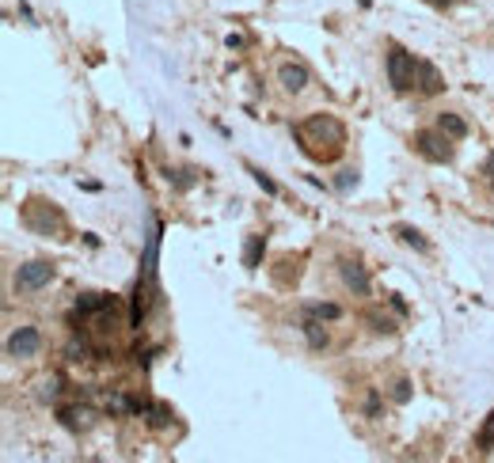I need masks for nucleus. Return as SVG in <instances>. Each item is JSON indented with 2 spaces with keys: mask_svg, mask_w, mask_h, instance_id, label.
Masks as SVG:
<instances>
[{
  "mask_svg": "<svg viewBox=\"0 0 494 463\" xmlns=\"http://www.w3.org/2000/svg\"><path fill=\"white\" fill-rule=\"evenodd\" d=\"M293 137L304 156H312V160H316V145H327L331 156H338L346 148V126L335 114H308L301 126H293Z\"/></svg>",
  "mask_w": 494,
  "mask_h": 463,
  "instance_id": "1",
  "label": "nucleus"
},
{
  "mask_svg": "<svg viewBox=\"0 0 494 463\" xmlns=\"http://www.w3.org/2000/svg\"><path fill=\"white\" fill-rule=\"evenodd\" d=\"M384 72H388L392 92H399V95H407V92H414V87H419V61H414V53H407L403 46H388Z\"/></svg>",
  "mask_w": 494,
  "mask_h": 463,
  "instance_id": "2",
  "label": "nucleus"
},
{
  "mask_svg": "<svg viewBox=\"0 0 494 463\" xmlns=\"http://www.w3.org/2000/svg\"><path fill=\"white\" fill-rule=\"evenodd\" d=\"M414 148H419V156L422 160H430V163H449L453 160V137L445 134V129H419L414 134Z\"/></svg>",
  "mask_w": 494,
  "mask_h": 463,
  "instance_id": "3",
  "label": "nucleus"
},
{
  "mask_svg": "<svg viewBox=\"0 0 494 463\" xmlns=\"http://www.w3.org/2000/svg\"><path fill=\"white\" fill-rule=\"evenodd\" d=\"M23 224L31 232H38V236H58V232L65 228V217H61V209H53L46 202H31L23 209Z\"/></svg>",
  "mask_w": 494,
  "mask_h": 463,
  "instance_id": "4",
  "label": "nucleus"
},
{
  "mask_svg": "<svg viewBox=\"0 0 494 463\" xmlns=\"http://www.w3.org/2000/svg\"><path fill=\"white\" fill-rule=\"evenodd\" d=\"M38 349H42V330L38 327H16L12 334H8V346H4V354L12 357V361H31V357H38Z\"/></svg>",
  "mask_w": 494,
  "mask_h": 463,
  "instance_id": "5",
  "label": "nucleus"
},
{
  "mask_svg": "<svg viewBox=\"0 0 494 463\" xmlns=\"http://www.w3.org/2000/svg\"><path fill=\"white\" fill-rule=\"evenodd\" d=\"M50 281H53V266H50V262H42V258L23 262V266L16 270V293H23V296L46 289Z\"/></svg>",
  "mask_w": 494,
  "mask_h": 463,
  "instance_id": "6",
  "label": "nucleus"
},
{
  "mask_svg": "<svg viewBox=\"0 0 494 463\" xmlns=\"http://www.w3.org/2000/svg\"><path fill=\"white\" fill-rule=\"evenodd\" d=\"M338 281H343V289L346 293H354V296H369L372 293V278H369V270L361 266L358 258H338Z\"/></svg>",
  "mask_w": 494,
  "mask_h": 463,
  "instance_id": "7",
  "label": "nucleus"
},
{
  "mask_svg": "<svg viewBox=\"0 0 494 463\" xmlns=\"http://www.w3.org/2000/svg\"><path fill=\"white\" fill-rule=\"evenodd\" d=\"M312 84V69L304 61H281L278 65V87L285 95H304Z\"/></svg>",
  "mask_w": 494,
  "mask_h": 463,
  "instance_id": "8",
  "label": "nucleus"
},
{
  "mask_svg": "<svg viewBox=\"0 0 494 463\" xmlns=\"http://www.w3.org/2000/svg\"><path fill=\"white\" fill-rule=\"evenodd\" d=\"M301 334L308 338V349H316V354H323V349L331 346V334H327V327L320 323V319H312V315H301Z\"/></svg>",
  "mask_w": 494,
  "mask_h": 463,
  "instance_id": "9",
  "label": "nucleus"
},
{
  "mask_svg": "<svg viewBox=\"0 0 494 463\" xmlns=\"http://www.w3.org/2000/svg\"><path fill=\"white\" fill-rule=\"evenodd\" d=\"M445 92V76L437 72V65H430V61H419V95H441Z\"/></svg>",
  "mask_w": 494,
  "mask_h": 463,
  "instance_id": "10",
  "label": "nucleus"
},
{
  "mask_svg": "<svg viewBox=\"0 0 494 463\" xmlns=\"http://www.w3.org/2000/svg\"><path fill=\"white\" fill-rule=\"evenodd\" d=\"M301 315H312V319H320V323H338V319H343V304H335V300H308V304H301Z\"/></svg>",
  "mask_w": 494,
  "mask_h": 463,
  "instance_id": "11",
  "label": "nucleus"
},
{
  "mask_svg": "<svg viewBox=\"0 0 494 463\" xmlns=\"http://www.w3.org/2000/svg\"><path fill=\"white\" fill-rule=\"evenodd\" d=\"M92 357H95V346L87 334H73L65 342V361H69V365H84V361H92Z\"/></svg>",
  "mask_w": 494,
  "mask_h": 463,
  "instance_id": "12",
  "label": "nucleus"
},
{
  "mask_svg": "<svg viewBox=\"0 0 494 463\" xmlns=\"http://www.w3.org/2000/svg\"><path fill=\"white\" fill-rule=\"evenodd\" d=\"M118 296H107V293H84V296H76V315H80V323L87 315H95V312H103L107 304H114Z\"/></svg>",
  "mask_w": 494,
  "mask_h": 463,
  "instance_id": "13",
  "label": "nucleus"
},
{
  "mask_svg": "<svg viewBox=\"0 0 494 463\" xmlns=\"http://www.w3.org/2000/svg\"><path fill=\"white\" fill-rule=\"evenodd\" d=\"M437 129H445V134L453 137V141H464V137L471 134L468 122H464L460 114H453V110H441V114H437Z\"/></svg>",
  "mask_w": 494,
  "mask_h": 463,
  "instance_id": "14",
  "label": "nucleus"
},
{
  "mask_svg": "<svg viewBox=\"0 0 494 463\" xmlns=\"http://www.w3.org/2000/svg\"><path fill=\"white\" fill-rule=\"evenodd\" d=\"M262 255H267V236H247V244H244V266L247 270H259L262 266Z\"/></svg>",
  "mask_w": 494,
  "mask_h": 463,
  "instance_id": "15",
  "label": "nucleus"
},
{
  "mask_svg": "<svg viewBox=\"0 0 494 463\" xmlns=\"http://www.w3.org/2000/svg\"><path fill=\"white\" fill-rule=\"evenodd\" d=\"M61 391H65V383H61V376L58 372H50V376H42L38 380V388H35V395L42 403H58L61 399Z\"/></svg>",
  "mask_w": 494,
  "mask_h": 463,
  "instance_id": "16",
  "label": "nucleus"
},
{
  "mask_svg": "<svg viewBox=\"0 0 494 463\" xmlns=\"http://www.w3.org/2000/svg\"><path fill=\"white\" fill-rule=\"evenodd\" d=\"M395 236H399L407 247H414L419 255H430V239H426L419 228H411V224H399V228H395Z\"/></svg>",
  "mask_w": 494,
  "mask_h": 463,
  "instance_id": "17",
  "label": "nucleus"
},
{
  "mask_svg": "<svg viewBox=\"0 0 494 463\" xmlns=\"http://www.w3.org/2000/svg\"><path fill=\"white\" fill-rule=\"evenodd\" d=\"M361 319L369 323V330H372V334H395V330H399V323H395V319H388L384 312H365Z\"/></svg>",
  "mask_w": 494,
  "mask_h": 463,
  "instance_id": "18",
  "label": "nucleus"
},
{
  "mask_svg": "<svg viewBox=\"0 0 494 463\" xmlns=\"http://www.w3.org/2000/svg\"><path fill=\"white\" fill-rule=\"evenodd\" d=\"M163 175H168V183L175 186V190H190V186L198 183V175H202V171H194V168H179V171H163Z\"/></svg>",
  "mask_w": 494,
  "mask_h": 463,
  "instance_id": "19",
  "label": "nucleus"
},
{
  "mask_svg": "<svg viewBox=\"0 0 494 463\" xmlns=\"http://www.w3.org/2000/svg\"><path fill=\"white\" fill-rule=\"evenodd\" d=\"M171 418H175V414H171L168 403H152V410L145 414V422H149L152 429H163V425H171Z\"/></svg>",
  "mask_w": 494,
  "mask_h": 463,
  "instance_id": "20",
  "label": "nucleus"
},
{
  "mask_svg": "<svg viewBox=\"0 0 494 463\" xmlns=\"http://www.w3.org/2000/svg\"><path fill=\"white\" fill-rule=\"evenodd\" d=\"M247 171H251V179H255V183L262 186V194H270V197H278V194H281V186L274 183V179H270V175L262 171V168H255V163H247Z\"/></svg>",
  "mask_w": 494,
  "mask_h": 463,
  "instance_id": "21",
  "label": "nucleus"
},
{
  "mask_svg": "<svg viewBox=\"0 0 494 463\" xmlns=\"http://www.w3.org/2000/svg\"><path fill=\"white\" fill-rule=\"evenodd\" d=\"M388 395H392V403H395V406H407V403H411V380H407V376H399V380H395L392 388H388Z\"/></svg>",
  "mask_w": 494,
  "mask_h": 463,
  "instance_id": "22",
  "label": "nucleus"
},
{
  "mask_svg": "<svg viewBox=\"0 0 494 463\" xmlns=\"http://www.w3.org/2000/svg\"><path fill=\"white\" fill-rule=\"evenodd\" d=\"M476 448H479V452H490V448H494V410L487 414V422H483V429H479Z\"/></svg>",
  "mask_w": 494,
  "mask_h": 463,
  "instance_id": "23",
  "label": "nucleus"
},
{
  "mask_svg": "<svg viewBox=\"0 0 494 463\" xmlns=\"http://www.w3.org/2000/svg\"><path fill=\"white\" fill-rule=\"evenodd\" d=\"M354 186H358V168H343V171L335 175V190L338 194H350Z\"/></svg>",
  "mask_w": 494,
  "mask_h": 463,
  "instance_id": "24",
  "label": "nucleus"
},
{
  "mask_svg": "<svg viewBox=\"0 0 494 463\" xmlns=\"http://www.w3.org/2000/svg\"><path fill=\"white\" fill-rule=\"evenodd\" d=\"M152 410V399H149V395H134V391H129V414H134V418H145Z\"/></svg>",
  "mask_w": 494,
  "mask_h": 463,
  "instance_id": "25",
  "label": "nucleus"
},
{
  "mask_svg": "<svg viewBox=\"0 0 494 463\" xmlns=\"http://www.w3.org/2000/svg\"><path fill=\"white\" fill-rule=\"evenodd\" d=\"M365 418H372V422L380 418V391H377V388L365 391Z\"/></svg>",
  "mask_w": 494,
  "mask_h": 463,
  "instance_id": "26",
  "label": "nucleus"
},
{
  "mask_svg": "<svg viewBox=\"0 0 494 463\" xmlns=\"http://www.w3.org/2000/svg\"><path fill=\"white\" fill-rule=\"evenodd\" d=\"M388 304H392V307H395V312H399V315H407V304H403L399 296H388Z\"/></svg>",
  "mask_w": 494,
  "mask_h": 463,
  "instance_id": "27",
  "label": "nucleus"
},
{
  "mask_svg": "<svg viewBox=\"0 0 494 463\" xmlns=\"http://www.w3.org/2000/svg\"><path fill=\"white\" fill-rule=\"evenodd\" d=\"M437 4H449V0H437Z\"/></svg>",
  "mask_w": 494,
  "mask_h": 463,
  "instance_id": "28",
  "label": "nucleus"
}]
</instances>
